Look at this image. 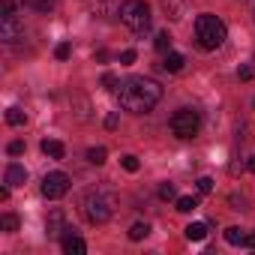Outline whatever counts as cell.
I'll list each match as a JSON object with an SVG mask.
<instances>
[{
	"instance_id": "cell-19",
	"label": "cell",
	"mask_w": 255,
	"mask_h": 255,
	"mask_svg": "<svg viewBox=\"0 0 255 255\" xmlns=\"http://www.w3.org/2000/svg\"><path fill=\"white\" fill-rule=\"evenodd\" d=\"M0 228H3V231H18V216H15V213H3Z\"/></svg>"
},
{
	"instance_id": "cell-32",
	"label": "cell",
	"mask_w": 255,
	"mask_h": 255,
	"mask_svg": "<svg viewBox=\"0 0 255 255\" xmlns=\"http://www.w3.org/2000/svg\"><path fill=\"white\" fill-rule=\"evenodd\" d=\"M237 75H240V81H249V78H252V69H249V66H240Z\"/></svg>"
},
{
	"instance_id": "cell-30",
	"label": "cell",
	"mask_w": 255,
	"mask_h": 255,
	"mask_svg": "<svg viewBox=\"0 0 255 255\" xmlns=\"http://www.w3.org/2000/svg\"><path fill=\"white\" fill-rule=\"evenodd\" d=\"M117 123H120V117H117V111H111L105 117V129H117Z\"/></svg>"
},
{
	"instance_id": "cell-12",
	"label": "cell",
	"mask_w": 255,
	"mask_h": 255,
	"mask_svg": "<svg viewBox=\"0 0 255 255\" xmlns=\"http://www.w3.org/2000/svg\"><path fill=\"white\" fill-rule=\"evenodd\" d=\"M42 153H45V156H51V159H63L66 147H63L60 141H54V138H45V141H42Z\"/></svg>"
},
{
	"instance_id": "cell-31",
	"label": "cell",
	"mask_w": 255,
	"mask_h": 255,
	"mask_svg": "<svg viewBox=\"0 0 255 255\" xmlns=\"http://www.w3.org/2000/svg\"><path fill=\"white\" fill-rule=\"evenodd\" d=\"M102 84H105L108 90H114V87H117V78H114L111 72H105V75H102Z\"/></svg>"
},
{
	"instance_id": "cell-8",
	"label": "cell",
	"mask_w": 255,
	"mask_h": 255,
	"mask_svg": "<svg viewBox=\"0 0 255 255\" xmlns=\"http://www.w3.org/2000/svg\"><path fill=\"white\" fill-rule=\"evenodd\" d=\"M162 3V12L171 18V21H180L186 15V6H189V0H159Z\"/></svg>"
},
{
	"instance_id": "cell-10",
	"label": "cell",
	"mask_w": 255,
	"mask_h": 255,
	"mask_svg": "<svg viewBox=\"0 0 255 255\" xmlns=\"http://www.w3.org/2000/svg\"><path fill=\"white\" fill-rule=\"evenodd\" d=\"M63 252H66V255H84V252H87V243L69 231V234L63 237Z\"/></svg>"
},
{
	"instance_id": "cell-22",
	"label": "cell",
	"mask_w": 255,
	"mask_h": 255,
	"mask_svg": "<svg viewBox=\"0 0 255 255\" xmlns=\"http://www.w3.org/2000/svg\"><path fill=\"white\" fill-rule=\"evenodd\" d=\"M21 3H24V0H0V15H9V12H15Z\"/></svg>"
},
{
	"instance_id": "cell-6",
	"label": "cell",
	"mask_w": 255,
	"mask_h": 255,
	"mask_svg": "<svg viewBox=\"0 0 255 255\" xmlns=\"http://www.w3.org/2000/svg\"><path fill=\"white\" fill-rule=\"evenodd\" d=\"M66 192H69V177H66L63 171H51V174L42 177V195H45V198L57 201V198H63Z\"/></svg>"
},
{
	"instance_id": "cell-23",
	"label": "cell",
	"mask_w": 255,
	"mask_h": 255,
	"mask_svg": "<svg viewBox=\"0 0 255 255\" xmlns=\"http://www.w3.org/2000/svg\"><path fill=\"white\" fill-rule=\"evenodd\" d=\"M159 198H162V201H174V198H177L174 183H162V186H159Z\"/></svg>"
},
{
	"instance_id": "cell-29",
	"label": "cell",
	"mask_w": 255,
	"mask_h": 255,
	"mask_svg": "<svg viewBox=\"0 0 255 255\" xmlns=\"http://www.w3.org/2000/svg\"><path fill=\"white\" fill-rule=\"evenodd\" d=\"M120 63H123V66H132V63H135V51H132V48H126V51L120 54Z\"/></svg>"
},
{
	"instance_id": "cell-14",
	"label": "cell",
	"mask_w": 255,
	"mask_h": 255,
	"mask_svg": "<svg viewBox=\"0 0 255 255\" xmlns=\"http://www.w3.org/2000/svg\"><path fill=\"white\" fill-rule=\"evenodd\" d=\"M183 234H186V240H204L207 237V225L204 222H192V225L183 228Z\"/></svg>"
},
{
	"instance_id": "cell-11",
	"label": "cell",
	"mask_w": 255,
	"mask_h": 255,
	"mask_svg": "<svg viewBox=\"0 0 255 255\" xmlns=\"http://www.w3.org/2000/svg\"><path fill=\"white\" fill-rule=\"evenodd\" d=\"M6 183H9V186H24V183H27V171L12 162V165L6 168Z\"/></svg>"
},
{
	"instance_id": "cell-4",
	"label": "cell",
	"mask_w": 255,
	"mask_h": 255,
	"mask_svg": "<svg viewBox=\"0 0 255 255\" xmlns=\"http://www.w3.org/2000/svg\"><path fill=\"white\" fill-rule=\"evenodd\" d=\"M117 15L132 33H147L150 30V6L144 0H123Z\"/></svg>"
},
{
	"instance_id": "cell-9",
	"label": "cell",
	"mask_w": 255,
	"mask_h": 255,
	"mask_svg": "<svg viewBox=\"0 0 255 255\" xmlns=\"http://www.w3.org/2000/svg\"><path fill=\"white\" fill-rule=\"evenodd\" d=\"M45 228H48V234H51V237H57V234L69 231V228H66V216H63V210H51V213H48Z\"/></svg>"
},
{
	"instance_id": "cell-15",
	"label": "cell",
	"mask_w": 255,
	"mask_h": 255,
	"mask_svg": "<svg viewBox=\"0 0 255 255\" xmlns=\"http://www.w3.org/2000/svg\"><path fill=\"white\" fill-rule=\"evenodd\" d=\"M243 237H246L243 228H225V243L228 246H243Z\"/></svg>"
},
{
	"instance_id": "cell-1",
	"label": "cell",
	"mask_w": 255,
	"mask_h": 255,
	"mask_svg": "<svg viewBox=\"0 0 255 255\" xmlns=\"http://www.w3.org/2000/svg\"><path fill=\"white\" fill-rule=\"evenodd\" d=\"M117 99L126 111L132 114H147L159 99H162V87L153 81V78H144V75H132L120 81V90H117Z\"/></svg>"
},
{
	"instance_id": "cell-5",
	"label": "cell",
	"mask_w": 255,
	"mask_h": 255,
	"mask_svg": "<svg viewBox=\"0 0 255 255\" xmlns=\"http://www.w3.org/2000/svg\"><path fill=\"white\" fill-rule=\"evenodd\" d=\"M168 126H171V132H174L177 138H192V135H198V129H201V114H198L195 108H180V111L171 114Z\"/></svg>"
},
{
	"instance_id": "cell-26",
	"label": "cell",
	"mask_w": 255,
	"mask_h": 255,
	"mask_svg": "<svg viewBox=\"0 0 255 255\" xmlns=\"http://www.w3.org/2000/svg\"><path fill=\"white\" fill-rule=\"evenodd\" d=\"M69 54H72V45H69V42H60V45L54 48V57H57V60H66Z\"/></svg>"
},
{
	"instance_id": "cell-25",
	"label": "cell",
	"mask_w": 255,
	"mask_h": 255,
	"mask_svg": "<svg viewBox=\"0 0 255 255\" xmlns=\"http://www.w3.org/2000/svg\"><path fill=\"white\" fill-rule=\"evenodd\" d=\"M120 165H123L126 171H138V156H132V153H126V156L120 159Z\"/></svg>"
},
{
	"instance_id": "cell-33",
	"label": "cell",
	"mask_w": 255,
	"mask_h": 255,
	"mask_svg": "<svg viewBox=\"0 0 255 255\" xmlns=\"http://www.w3.org/2000/svg\"><path fill=\"white\" fill-rule=\"evenodd\" d=\"M243 246H249V249H255V231H252V234H246V237H243Z\"/></svg>"
},
{
	"instance_id": "cell-34",
	"label": "cell",
	"mask_w": 255,
	"mask_h": 255,
	"mask_svg": "<svg viewBox=\"0 0 255 255\" xmlns=\"http://www.w3.org/2000/svg\"><path fill=\"white\" fill-rule=\"evenodd\" d=\"M246 168H249V171L255 174V156H249V162H246Z\"/></svg>"
},
{
	"instance_id": "cell-17",
	"label": "cell",
	"mask_w": 255,
	"mask_h": 255,
	"mask_svg": "<svg viewBox=\"0 0 255 255\" xmlns=\"http://www.w3.org/2000/svg\"><path fill=\"white\" fill-rule=\"evenodd\" d=\"M198 207V198H192V195H180L177 198V210L180 213H189V210H195Z\"/></svg>"
},
{
	"instance_id": "cell-27",
	"label": "cell",
	"mask_w": 255,
	"mask_h": 255,
	"mask_svg": "<svg viewBox=\"0 0 255 255\" xmlns=\"http://www.w3.org/2000/svg\"><path fill=\"white\" fill-rule=\"evenodd\" d=\"M6 153H9V156H21V153H24V141H9Z\"/></svg>"
},
{
	"instance_id": "cell-36",
	"label": "cell",
	"mask_w": 255,
	"mask_h": 255,
	"mask_svg": "<svg viewBox=\"0 0 255 255\" xmlns=\"http://www.w3.org/2000/svg\"><path fill=\"white\" fill-rule=\"evenodd\" d=\"M252 63H255V60H252Z\"/></svg>"
},
{
	"instance_id": "cell-24",
	"label": "cell",
	"mask_w": 255,
	"mask_h": 255,
	"mask_svg": "<svg viewBox=\"0 0 255 255\" xmlns=\"http://www.w3.org/2000/svg\"><path fill=\"white\" fill-rule=\"evenodd\" d=\"M24 3H27V6H33L36 12H48V9L54 6V0H24Z\"/></svg>"
},
{
	"instance_id": "cell-18",
	"label": "cell",
	"mask_w": 255,
	"mask_h": 255,
	"mask_svg": "<svg viewBox=\"0 0 255 255\" xmlns=\"http://www.w3.org/2000/svg\"><path fill=\"white\" fill-rule=\"evenodd\" d=\"M105 156H108V150H105V147H90V150H87V159H90L93 165H102V162H105Z\"/></svg>"
},
{
	"instance_id": "cell-21",
	"label": "cell",
	"mask_w": 255,
	"mask_h": 255,
	"mask_svg": "<svg viewBox=\"0 0 255 255\" xmlns=\"http://www.w3.org/2000/svg\"><path fill=\"white\" fill-rule=\"evenodd\" d=\"M6 123H9V126H21V123H24V111H21V108H9V111H6Z\"/></svg>"
},
{
	"instance_id": "cell-16",
	"label": "cell",
	"mask_w": 255,
	"mask_h": 255,
	"mask_svg": "<svg viewBox=\"0 0 255 255\" xmlns=\"http://www.w3.org/2000/svg\"><path fill=\"white\" fill-rule=\"evenodd\" d=\"M150 234V225L147 222H135L132 228H129V240H144Z\"/></svg>"
},
{
	"instance_id": "cell-20",
	"label": "cell",
	"mask_w": 255,
	"mask_h": 255,
	"mask_svg": "<svg viewBox=\"0 0 255 255\" xmlns=\"http://www.w3.org/2000/svg\"><path fill=\"white\" fill-rule=\"evenodd\" d=\"M153 45H156V51H168V48H171V36H168V30H162V33H156V39H153Z\"/></svg>"
},
{
	"instance_id": "cell-7",
	"label": "cell",
	"mask_w": 255,
	"mask_h": 255,
	"mask_svg": "<svg viewBox=\"0 0 255 255\" xmlns=\"http://www.w3.org/2000/svg\"><path fill=\"white\" fill-rule=\"evenodd\" d=\"M0 39H3L6 45H12V42L24 39V21H18V18H15V12L0 15Z\"/></svg>"
},
{
	"instance_id": "cell-28",
	"label": "cell",
	"mask_w": 255,
	"mask_h": 255,
	"mask_svg": "<svg viewBox=\"0 0 255 255\" xmlns=\"http://www.w3.org/2000/svg\"><path fill=\"white\" fill-rule=\"evenodd\" d=\"M198 192H201V195L213 192V180H210V177H198Z\"/></svg>"
},
{
	"instance_id": "cell-2",
	"label": "cell",
	"mask_w": 255,
	"mask_h": 255,
	"mask_svg": "<svg viewBox=\"0 0 255 255\" xmlns=\"http://www.w3.org/2000/svg\"><path fill=\"white\" fill-rule=\"evenodd\" d=\"M111 213H114V195H111L108 189L96 186V189H87V192H84V198H81V216H84L90 225L108 222Z\"/></svg>"
},
{
	"instance_id": "cell-13",
	"label": "cell",
	"mask_w": 255,
	"mask_h": 255,
	"mask_svg": "<svg viewBox=\"0 0 255 255\" xmlns=\"http://www.w3.org/2000/svg\"><path fill=\"white\" fill-rule=\"evenodd\" d=\"M183 63H186V60H183V54H177V51H168V54H165V60H162V66H165L168 72H180V69H183Z\"/></svg>"
},
{
	"instance_id": "cell-3",
	"label": "cell",
	"mask_w": 255,
	"mask_h": 255,
	"mask_svg": "<svg viewBox=\"0 0 255 255\" xmlns=\"http://www.w3.org/2000/svg\"><path fill=\"white\" fill-rule=\"evenodd\" d=\"M195 39H198L201 48L216 51V48H222V42L228 39V27H225V21H222L219 15L204 12V15L195 18Z\"/></svg>"
},
{
	"instance_id": "cell-35",
	"label": "cell",
	"mask_w": 255,
	"mask_h": 255,
	"mask_svg": "<svg viewBox=\"0 0 255 255\" xmlns=\"http://www.w3.org/2000/svg\"><path fill=\"white\" fill-rule=\"evenodd\" d=\"M252 105H255V102H252Z\"/></svg>"
}]
</instances>
